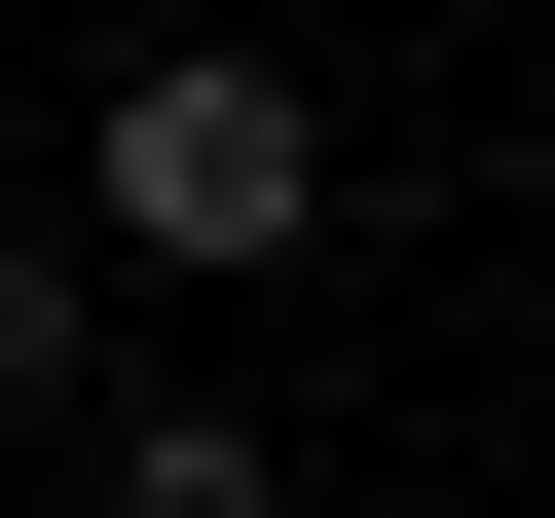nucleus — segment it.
<instances>
[{
    "mask_svg": "<svg viewBox=\"0 0 555 518\" xmlns=\"http://www.w3.org/2000/svg\"><path fill=\"white\" fill-rule=\"evenodd\" d=\"M0 407H75V259H38V222H0Z\"/></svg>",
    "mask_w": 555,
    "mask_h": 518,
    "instance_id": "nucleus-3",
    "label": "nucleus"
},
{
    "mask_svg": "<svg viewBox=\"0 0 555 518\" xmlns=\"http://www.w3.org/2000/svg\"><path fill=\"white\" fill-rule=\"evenodd\" d=\"M112 518H297V444L259 407H112Z\"/></svg>",
    "mask_w": 555,
    "mask_h": 518,
    "instance_id": "nucleus-2",
    "label": "nucleus"
},
{
    "mask_svg": "<svg viewBox=\"0 0 555 518\" xmlns=\"http://www.w3.org/2000/svg\"><path fill=\"white\" fill-rule=\"evenodd\" d=\"M75 222H112V259H297V222H334V112L259 75V38H149V75L75 112Z\"/></svg>",
    "mask_w": 555,
    "mask_h": 518,
    "instance_id": "nucleus-1",
    "label": "nucleus"
}]
</instances>
